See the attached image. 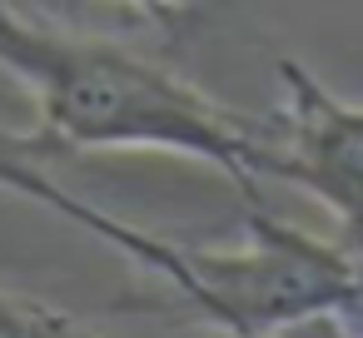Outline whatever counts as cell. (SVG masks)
<instances>
[{
    "label": "cell",
    "mask_w": 363,
    "mask_h": 338,
    "mask_svg": "<svg viewBox=\"0 0 363 338\" xmlns=\"http://www.w3.org/2000/svg\"><path fill=\"white\" fill-rule=\"evenodd\" d=\"M0 338H100L75 313L0 288Z\"/></svg>",
    "instance_id": "4"
},
{
    "label": "cell",
    "mask_w": 363,
    "mask_h": 338,
    "mask_svg": "<svg viewBox=\"0 0 363 338\" xmlns=\"http://www.w3.org/2000/svg\"><path fill=\"white\" fill-rule=\"evenodd\" d=\"M244 249H184L110 219L95 204H85L75 224L100 244L140 259L169 283L184 313H199L229 338H274L318 318L348 323V313L363 308V254H353L343 239L328 244L289 219H274L264 199H244Z\"/></svg>",
    "instance_id": "2"
},
{
    "label": "cell",
    "mask_w": 363,
    "mask_h": 338,
    "mask_svg": "<svg viewBox=\"0 0 363 338\" xmlns=\"http://www.w3.org/2000/svg\"><path fill=\"white\" fill-rule=\"evenodd\" d=\"M130 11H140L145 21H155V26H179V0H125Z\"/></svg>",
    "instance_id": "5"
},
{
    "label": "cell",
    "mask_w": 363,
    "mask_h": 338,
    "mask_svg": "<svg viewBox=\"0 0 363 338\" xmlns=\"http://www.w3.org/2000/svg\"><path fill=\"white\" fill-rule=\"evenodd\" d=\"M279 184L308 189L343 229V244L363 254V105L338 100L298 60H284L279 115Z\"/></svg>",
    "instance_id": "3"
},
{
    "label": "cell",
    "mask_w": 363,
    "mask_h": 338,
    "mask_svg": "<svg viewBox=\"0 0 363 338\" xmlns=\"http://www.w3.org/2000/svg\"><path fill=\"white\" fill-rule=\"evenodd\" d=\"M0 70L35 110L26 150H160L214 164L259 199V179H279V145L234 120L219 100L164 65L110 40L60 35L0 6Z\"/></svg>",
    "instance_id": "1"
}]
</instances>
